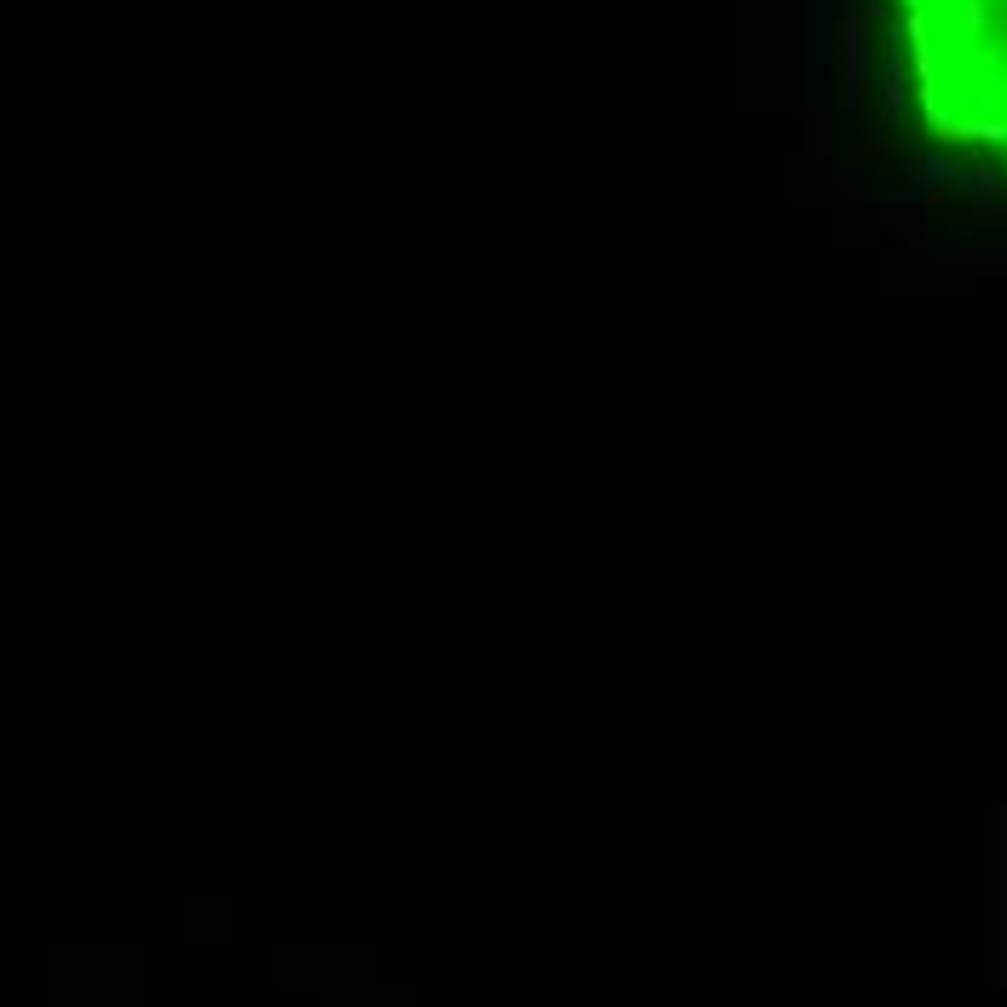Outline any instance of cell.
Instances as JSON below:
<instances>
[{"label": "cell", "mask_w": 1007, "mask_h": 1007, "mask_svg": "<svg viewBox=\"0 0 1007 1007\" xmlns=\"http://www.w3.org/2000/svg\"><path fill=\"white\" fill-rule=\"evenodd\" d=\"M857 82L921 163L1007 186V0H857Z\"/></svg>", "instance_id": "1"}]
</instances>
